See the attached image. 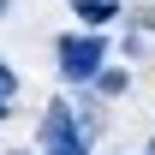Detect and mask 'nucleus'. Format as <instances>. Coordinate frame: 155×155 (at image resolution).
<instances>
[{"label":"nucleus","instance_id":"obj_1","mask_svg":"<svg viewBox=\"0 0 155 155\" xmlns=\"http://www.w3.org/2000/svg\"><path fill=\"white\" fill-rule=\"evenodd\" d=\"M42 155H90V137L78 131L72 107H48V119H42Z\"/></svg>","mask_w":155,"mask_h":155},{"label":"nucleus","instance_id":"obj_2","mask_svg":"<svg viewBox=\"0 0 155 155\" xmlns=\"http://www.w3.org/2000/svg\"><path fill=\"white\" fill-rule=\"evenodd\" d=\"M101 54H107V48H101V36H66V42H60V72L84 84V78H96Z\"/></svg>","mask_w":155,"mask_h":155},{"label":"nucleus","instance_id":"obj_3","mask_svg":"<svg viewBox=\"0 0 155 155\" xmlns=\"http://www.w3.org/2000/svg\"><path fill=\"white\" fill-rule=\"evenodd\" d=\"M78 18L84 24H107L114 18V0H78Z\"/></svg>","mask_w":155,"mask_h":155},{"label":"nucleus","instance_id":"obj_4","mask_svg":"<svg viewBox=\"0 0 155 155\" xmlns=\"http://www.w3.org/2000/svg\"><path fill=\"white\" fill-rule=\"evenodd\" d=\"M12 96H18V78H12V66H6V60H0V119H6Z\"/></svg>","mask_w":155,"mask_h":155},{"label":"nucleus","instance_id":"obj_5","mask_svg":"<svg viewBox=\"0 0 155 155\" xmlns=\"http://www.w3.org/2000/svg\"><path fill=\"white\" fill-rule=\"evenodd\" d=\"M12 155H18V149H12Z\"/></svg>","mask_w":155,"mask_h":155}]
</instances>
